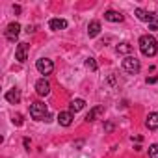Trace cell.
I'll return each instance as SVG.
<instances>
[{
	"mask_svg": "<svg viewBox=\"0 0 158 158\" xmlns=\"http://www.w3.org/2000/svg\"><path fill=\"white\" fill-rule=\"evenodd\" d=\"M84 106H86V101H84V99H74V101H71V104H69V112H71V114L80 112Z\"/></svg>",
	"mask_w": 158,
	"mask_h": 158,
	"instance_id": "9a60e30c",
	"label": "cell"
},
{
	"mask_svg": "<svg viewBox=\"0 0 158 158\" xmlns=\"http://www.w3.org/2000/svg\"><path fill=\"white\" fill-rule=\"evenodd\" d=\"M35 69L41 73V74H50L52 71H54V63H52V60H48V58H41V60H37L35 61Z\"/></svg>",
	"mask_w": 158,
	"mask_h": 158,
	"instance_id": "277c9868",
	"label": "cell"
},
{
	"mask_svg": "<svg viewBox=\"0 0 158 158\" xmlns=\"http://www.w3.org/2000/svg\"><path fill=\"white\" fill-rule=\"evenodd\" d=\"M4 34H6V39L8 41H15L19 37V34H21V24L19 23H10Z\"/></svg>",
	"mask_w": 158,
	"mask_h": 158,
	"instance_id": "5b68a950",
	"label": "cell"
},
{
	"mask_svg": "<svg viewBox=\"0 0 158 158\" xmlns=\"http://www.w3.org/2000/svg\"><path fill=\"white\" fill-rule=\"evenodd\" d=\"M43 121H47V123H50V121H52V115H50V114H47V117H45Z\"/></svg>",
	"mask_w": 158,
	"mask_h": 158,
	"instance_id": "d4e9b609",
	"label": "cell"
},
{
	"mask_svg": "<svg viewBox=\"0 0 158 158\" xmlns=\"http://www.w3.org/2000/svg\"><path fill=\"white\" fill-rule=\"evenodd\" d=\"M13 11L15 13H21V6H13Z\"/></svg>",
	"mask_w": 158,
	"mask_h": 158,
	"instance_id": "484cf974",
	"label": "cell"
},
{
	"mask_svg": "<svg viewBox=\"0 0 158 158\" xmlns=\"http://www.w3.org/2000/svg\"><path fill=\"white\" fill-rule=\"evenodd\" d=\"M35 93L39 97H47L50 93V84L45 80V78H39V80L35 82Z\"/></svg>",
	"mask_w": 158,
	"mask_h": 158,
	"instance_id": "8992f818",
	"label": "cell"
},
{
	"mask_svg": "<svg viewBox=\"0 0 158 158\" xmlns=\"http://www.w3.org/2000/svg\"><path fill=\"white\" fill-rule=\"evenodd\" d=\"M149 158H158V143H152L149 147Z\"/></svg>",
	"mask_w": 158,
	"mask_h": 158,
	"instance_id": "d6986e66",
	"label": "cell"
},
{
	"mask_svg": "<svg viewBox=\"0 0 158 158\" xmlns=\"http://www.w3.org/2000/svg\"><path fill=\"white\" fill-rule=\"evenodd\" d=\"M26 32H28V34H34V32H35V26H28Z\"/></svg>",
	"mask_w": 158,
	"mask_h": 158,
	"instance_id": "603a6c76",
	"label": "cell"
},
{
	"mask_svg": "<svg viewBox=\"0 0 158 158\" xmlns=\"http://www.w3.org/2000/svg\"><path fill=\"white\" fill-rule=\"evenodd\" d=\"M123 69H125V73H128V74H138L139 69H141L139 60L134 58V56H127V58L123 60Z\"/></svg>",
	"mask_w": 158,
	"mask_h": 158,
	"instance_id": "7a4b0ae2",
	"label": "cell"
},
{
	"mask_svg": "<svg viewBox=\"0 0 158 158\" xmlns=\"http://www.w3.org/2000/svg\"><path fill=\"white\" fill-rule=\"evenodd\" d=\"M28 48H30V45H28V43H19V45H17L15 58H17L21 63H24V61L28 60Z\"/></svg>",
	"mask_w": 158,
	"mask_h": 158,
	"instance_id": "52a82bcc",
	"label": "cell"
},
{
	"mask_svg": "<svg viewBox=\"0 0 158 158\" xmlns=\"http://www.w3.org/2000/svg\"><path fill=\"white\" fill-rule=\"evenodd\" d=\"M102 114H104V106H95V108H91V110H89V114L86 115V121H88V123H91V121L99 119Z\"/></svg>",
	"mask_w": 158,
	"mask_h": 158,
	"instance_id": "30bf717a",
	"label": "cell"
},
{
	"mask_svg": "<svg viewBox=\"0 0 158 158\" xmlns=\"http://www.w3.org/2000/svg\"><path fill=\"white\" fill-rule=\"evenodd\" d=\"M30 115L35 121H43L47 117V106L43 102H32L30 104Z\"/></svg>",
	"mask_w": 158,
	"mask_h": 158,
	"instance_id": "3957f363",
	"label": "cell"
},
{
	"mask_svg": "<svg viewBox=\"0 0 158 158\" xmlns=\"http://www.w3.org/2000/svg\"><path fill=\"white\" fill-rule=\"evenodd\" d=\"M58 123H60L61 127H69V125L73 123V114H71V112H60V114H58Z\"/></svg>",
	"mask_w": 158,
	"mask_h": 158,
	"instance_id": "5bb4252c",
	"label": "cell"
},
{
	"mask_svg": "<svg viewBox=\"0 0 158 158\" xmlns=\"http://www.w3.org/2000/svg\"><path fill=\"white\" fill-rule=\"evenodd\" d=\"M86 67H88L89 71H97V69H99V65H97L95 58H86Z\"/></svg>",
	"mask_w": 158,
	"mask_h": 158,
	"instance_id": "ac0fdd59",
	"label": "cell"
},
{
	"mask_svg": "<svg viewBox=\"0 0 158 158\" xmlns=\"http://www.w3.org/2000/svg\"><path fill=\"white\" fill-rule=\"evenodd\" d=\"M13 123H15L17 127H21V125H23V115H21V114H17V115H13Z\"/></svg>",
	"mask_w": 158,
	"mask_h": 158,
	"instance_id": "ffe728a7",
	"label": "cell"
},
{
	"mask_svg": "<svg viewBox=\"0 0 158 158\" xmlns=\"http://www.w3.org/2000/svg\"><path fill=\"white\" fill-rule=\"evenodd\" d=\"M115 50H117L119 54H130V52H132V45L127 43V41H123V43H119V45L115 47Z\"/></svg>",
	"mask_w": 158,
	"mask_h": 158,
	"instance_id": "e0dca14e",
	"label": "cell"
},
{
	"mask_svg": "<svg viewBox=\"0 0 158 158\" xmlns=\"http://www.w3.org/2000/svg\"><path fill=\"white\" fill-rule=\"evenodd\" d=\"M139 50H141V54L147 56V58L156 56V52H158V43H156V39H154L152 35H149V34L141 35V37H139Z\"/></svg>",
	"mask_w": 158,
	"mask_h": 158,
	"instance_id": "6da1fadb",
	"label": "cell"
},
{
	"mask_svg": "<svg viewBox=\"0 0 158 158\" xmlns=\"http://www.w3.org/2000/svg\"><path fill=\"white\" fill-rule=\"evenodd\" d=\"M154 19H156V21H158V11H156V13H154Z\"/></svg>",
	"mask_w": 158,
	"mask_h": 158,
	"instance_id": "83f0119b",
	"label": "cell"
},
{
	"mask_svg": "<svg viewBox=\"0 0 158 158\" xmlns=\"http://www.w3.org/2000/svg\"><path fill=\"white\" fill-rule=\"evenodd\" d=\"M149 28H151V30H158V24H152V23H151V24H149Z\"/></svg>",
	"mask_w": 158,
	"mask_h": 158,
	"instance_id": "4316f807",
	"label": "cell"
},
{
	"mask_svg": "<svg viewBox=\"0 0 158 158\" xmlns=\"http://www.w3.org/2000/svg\"><path fill=\"white\" fill-rule=\"evenodd\" d=\"M145 125L149 130H158V114L156 112H151L145 119Z\"/></svg>",
	"mask_w": 158,
	"mask_h": 158,
	"instance_id": "8fae6325",
	"label": "cell"
},
{
	"mask_svg": "<svg viewBox=\"0 0 158 158\" xmlns=\"http://www.w3.org/2000/svg\"><path fill=\"white\" fill-rule=\"evenodd\" d=\"M24 147L30 151V139H28V138H24Z\"/></svg>",
	"mask_w": 158,
	"mask_h": 158,
	"instance_id": "cb8c5ba5",
	"label": "cell"
},
{
	"mask_svg": "<svg viewBox=\"0 0 158 158\" xmlns=\"http://www.w3.org/2000/svg\"><path fill=\"white\" fill-rule=\"evenodd\" d=\"M48 26H50V30H54V32L65 30V28H67V21H65V19H50Z\"/></svg>",
	"mask_w": 158,
	"mask_h": 158,
	"instance_id": "4fadbf2b",
	"label": "cell"
},
{
	"mask_svg": "<svg viewBox=\"0 0 158 158\" xmlns=\"http://www.w3.org/2000/svg\"><path fill=\"white\" fill-rule=\"evenodd\" d=\"M158 80V76H151V78H147V84H154Z\"/></svg>",
	"mask_w": 158,
	"mask_h": 158,
	"instance_id": "44dd1931",
	"label": "cell"
},
{
	"mask_svg": "<svg viewBox=\"0 0 158 158\" xmlns=\"http://www.w3.org/2000/svg\"><path fill=\"white\" fill-rule=\"evenodd\" d=\"M104 128H106L108 132H112V130H114V125H112V123H106V127H104Z\"/></svg>",
	"mask_w": 158,
	"mask_h": 158,
	"instance_id": "7402d4cb",
	"label": "cell"
},
{
	"mask_svg": "<svg viewBox=\"0 0 158 158\" xmlns=\"http://www.w3.org/2000/svg\"><path fill=\"white\" fill-rule=\"evenodd\" d=\"M6 101L8 102H11V104H17L19 101H21V89L19 88H11V89H8L6 91Z\"/></svg>",
	"mask_w": 158,
	"mask_h": 158,
	"instance_id": "9c48e42d",
	"label": "cell"
},
{
	"mask_svg": "<svg viewBox=\"0 0 158 158\" xmlns=\"http://www.w3.org/2000/svg\"><path fill=\"white\" fill-rule=\"evenodd\" d=\"M134 15H136L141 23H149V24H151V23L154 21V13H149V11L143 10V8H136V10H134Z\"/></svg>",
	"mask_w": 158,
	"mask_h": 158,
	"instance_id": "ba28073f",
	"label": "cell"
},
{
	"mask_svg": "<svg viewBox=\"0 0 158 158\" xmlns=\"http://www.w3.org/2000/svg\"><path fill=\"white\" fill-rule=\"evenodd\" d=\"M101 34V23L99 21H91L89 26H88V35L89 37H97Z\"/></svg>",
	"mask_w": 158,
	"mask_h": 158,
	"instance_id": "2e32d148",
	"label": "cell"
},
{
	"mask_svg": "<svg viewBox=\"0 0 158 158\" xmlns=\"http://www.w3.org/2000/svg\"><path fill=\"white\" fill-rule=\"evenodd\" d=\"M104 19H106V21H110V23H121L125 17H123V13H119V11L108 10V11L104 13Z\"/></svg>",
	"mask_w": 158,
	"mask_h": 158,
	"instance_id": "7c38bea8",
	"label": "cell"
}]
</instances>
